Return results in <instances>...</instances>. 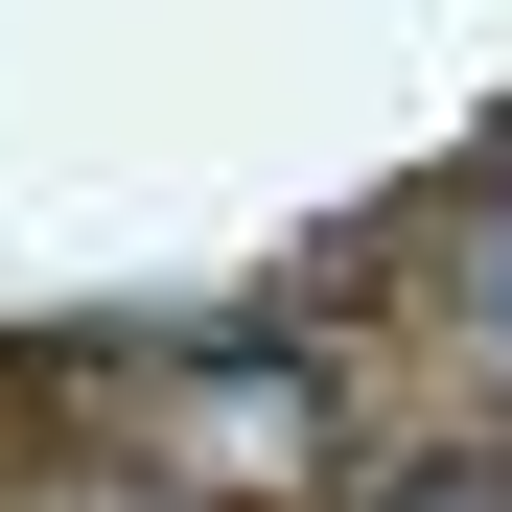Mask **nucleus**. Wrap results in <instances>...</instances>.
<instances>
[{
    "label": "nucleus",
    "instance_id": "obj_1",
    "mask_svg": "<svg viewBox=\"0 0 512 512\" xmlns=\"http://www.w3.org/2000/svg\"><path fill=\"white\" fill-rule=\"evenodd\" d=\"M443 512H512V489H443Z\"/></svg>",
    "mask_w": 512,
    "mask_h": 512
},
{
    "label": "nucleus",
    "instance_id": "obj_2",
    "mask_svg": "<svg viewBox=\"0 0 512 512\" xmlns=\"http://www.w3.org/2000/svg\"><path fill=\"white\" fill-rule=\"evenodd\" d=\"M489 303H512V256H489Z\"/></svg>",
    "mask_w": 512,
    "mask_h": 512
}]
</instances>
